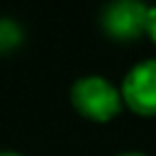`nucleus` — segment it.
<instances>
[{
  "mask_svg": "<svg viewBox=\"0 0 156 156\" xmlns=\"http://www.w3.org/2000/svg\"><path fill=\"white\" fill-rule=\"evenodd\" d=\"M122 102L141 115V117H156V58H146L136 66H132L122 80Z\"/></svg>",
  "mask_w": 156,
  "mask_h": 156,
  "instance_id": "f03ea898",
  "label": "nucleus"
},
{
  "mask_svg": "<svg viewBox=\"0 0 156 156\" xmlns=\"http://www.w3.org/2000/svg\"><path fill=\"white\" fill-rule=\"evenodd\" d=\"M20 39V29L10 20H0V46H12Z\"/></svg>",
  "mask_w": 156,
  "mask_h": 156,
  "instance_id": "20e7f679",
  "label": "nucleus"
},
{
  "mask_svg": "<svg viewBox=\"0 0 156 156\" xmlns=\"http://www.w3.org/2000/svg\"><path fill=\"white\" fill-rule=\"evenodd\" d=\"M71 102L83 117L110 122L122 110V93L102 76H83L71 85Z\"/></svg>",
  "mask_w": 156,
  "mask_h": 156,
  "instance_id": "f257e3e1",
  "label": "nucleus"
},
{
  "mask_svg": "<svg viewBox=\"0 0 156 156\" xmlns=\"http://www.w3.org/2000/svg\"><path fill=\"white\" fill-rule=\"evenodd\" d=\"M146 7L144 2L136 0H122V2H112L105 7L102 12V27L110 37L115 39H134L144 32V22H146Z\"/></svg>",
  "mask_w": 156,
  "mask_h": 156,
  "instance_id": "7ed1b4c3",
  "label": "nucleus"
},
{
  "mask_svg": "<svg viewBox=\"0 0 156 156\" xmlns=\"http://www.w3.org/2000/svg\"><path fill=\"white\" fill-rule=\"evenodd\" d=\"M117 156H144V154H139V151H124V154H117Z\"/></svg>",
  "mask_w": 156,
  "mask_h": 156,
  "instance_id": "423d86ee",
  "label": "nucleus"
},
{
  "mask_svg": "<svg viewBox=\"0 0 156 156\" xmlns=\"http://www.w3.org/2000/svg\"><path fill=\"white\" fill-rule=\"evenodd\" d=\"M0 156H22V154H17V151H0Z\"/></svg>",
  "mask_w": 156,
  "mask_h": 156,
  "instance_id": "0eeeda50",
  "label": "nucleus"
},
{
  "mask_svg": "<svg viewBox=\"0 0 156 156\" xmlns=\"http://www.w3.org/2000/svg\"><path fill=\"white\" fill-rule=\"evenodd\" d=\"M144 32L149 34V39L156 44V5L146 7V22H144Z\"/></svg>",
  "mask_w": 156,
  "mask_h": 156,
  "instance_id": "39448f33",
  "label": "nucleus"
}]
</instances>
